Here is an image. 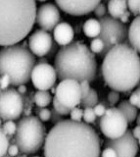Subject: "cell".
<instances>
[{
	"label": "cell",
	"mask_w": 140,
	"mask_h": 157,
	"mask_svg": "<svg viewBox=\"0 0 140 157\" xmlns=\"http://www.w3.org/2000/svg\"><path fill=\"white\" fill-rule=\"evenodd\" d=\"M43 149L47 157L101 155L97 132L87 123L74 120H62L55 124L45 136Z\"/></svg>",
	"instance_id": "1"
},
{
	"label": "cell",
	"mask_w": 140,
	"mask_h": 157,
	"mask_svg": "<svg viewBox=\"0 0 140 157\" xmlns=\"http://www.w3.org/2000/svg\"><path fill=\"white\" fill-rule=\"evenodd\" d=\"M106 85L119 92L132 90L140 83V57L128 42L119 43L104 55L101 66Z\"/></svg>",
	"instance_id": "2"
},
{
	"label": "cell",
	"mask_w": 140,
	"mask_h": 157,
	"mask_svg": "<svg viewBox=\"0 0 140 157\" xmlns=\"http://www.w3.org/2000/svg\"><path fill=\"white\" fill-rule=\"evenodd\" d=\"M36 0H0V46L22 41L35 26Z\"/></svg>",
	"instance_id": "3"
},
{
	"label": "cell",
	"mask_w": 140,
	"mask_h": 157,
	"mask_svg": "<svg viewBox=\"0 0 140 157\" xmlns=\"http://www.w3.org/2000/svg\"><path fill=\"white\" fill-rule=\"evenodd\" d=\"M54 68L60 81L73 78L93 82L97 73V62L94 53L81 41H72L57 52Z\"/></svg>",
	"instance_id": "4"
},
{
	"label": "cell",
	"mask_w": 140,
	"mask_h": 157,
	"mask_svg": "<svg viewBox=\"0 0 140 157\" xmlns=\"http://www.w3.org/2000/svg\"><path fill=\"white\" fill-rule=\"evenodd\" d=\"M36 63L35 54L24 44H13L0 49V76L10 77L11 86L26 85Z\"/></svg>",
	"instance_id": "5"
},
{
	"label": "cell",
	"mask_w": 140,
	"mask_h": 157,
	"mask_svg": "<svg viewBox=\"0 0 140 157\" xmlns=\"http://www.w3.org/2000/svg\"><path fill=\"white\" fill-rule=\"evenodd\" d=\"M15 135V140L20 151L26 154H35L44 144L45 127L38 117L25 116L17 124Z\"/></svg>",
	"instance_id": "6"
},
{
	"label": "cell",
	"mask_w": 140,
	"mask_h": 157,
	"mask_svg": "<svg viewBox=\"0 0 140 157\" xmlns=\"http://www.w3.org/2000/svg\"><path fill=\"white\" fill-rule=\"evenodd\" d=\"M101 25V32L99 37L104 41V49L101 52V56H104L111 48L119 43L128 42L127 31L124 24H123L119 19L113 18L112 16H104L99 18Z\"/></svg>",
	"instance_id": "7"
},
{
	"label": "cell",
	"mask_w": 140,
	"mask_h": 157,
	"mask_svg": "<svg viewBox=\"0 0 140 157\" xmlns=\"http://www.w3.org/2000/svg\"><path fill=\"white\" fill-rule=\"evenodd\" d=\"M99 127L102 134L108 139H117L127 130L128 122L123 113L117 107H108L99 119Z\"/></svg>",
	"instance_id": "8"
},
{
	"label": "cell",
	"mask_w": 140,
	"mask_h": 157,
	"mask_svg": "<svg viewBox=\"0 0 140 157\" xmlns=\"http://www.w3.org/2000/svg\"><path fill=\"white\" fill-rule=\"evenodd\" d=\"M24 111L22 94L15 88L0 90V118L3 121L17 120Z\"/></svg>",
	"instance_id": "9"
},
{
	"label": "cell",
	"mask_w": 140,
	"mask_h": 157,
	"mask_svg": "<svg viewBox=\"0 0 140 157\" xmlns=\"http://www.w3.org/2000/svg\"><path fill=\"white\" fill-rule=\"evenodd\" d=\"M55 97L63 105L71 109L79 105L81 100L79 82L73 78L62 80L55 90Z\"/></svg>",
	"instance_id": "10"
},
{
	"label": "cell",
	"mask_w": 140,
	"mask_h": 157,
	"mask_svg": "<svg viewBox=\"0 0 140 157\" xmlns=\"http://www.w3.org/2000/svg\"><path fill=\"white\" fill-rule=\"evenodd\" d=\"M31 78L33 86L38 90H49L54 86L57 81L55 68L47 62H39L33 67Z\"/></svg>",
	"instance_id": "11"
},
{
	"label": "cell",
	"mask_w": 140,
	"mask_h": 157,
	"mask_svg": "<svg viewBox=\"0 0 140 157\" xmlns=\"http://www.w3.org/2000/svg\"><path fill=\"white\" fill-rule=\"evenodd\" d=\"M104 147H112L120 157H133L138 153V141L132 132L127 130L117 139H108L104 142Z\"/></svg>",
	"instance_id": "12"
},
{
	"label": "cell",
	"mask_w": 140,
	"mask_h": 157,
	"mask_svg": "<svg viewBox=\"0 0 140 157\" xmlns=\"http://www.w3.org/2000/svg\"><path fill=\"white\" fill-rule=\"evenodd\" d=\"M61 15L58 6L52 3L43 4L37 9L35 22L42 29L47 32L53 31L60 23Z\"/></svg>",
	"instance_id": "13"
},
{
	"label": "cell",
	"mask_w": 140,
	"mask_h": 157,
	"mask_svg": "<svg viewBox=\"0 0 140 157\" xmlns=\"http://www.w3.org/2000/svg\"><path fill=\"white\" fill-rule=\"evenodd\" d=\"M58 8L72 16H83L93 12L101 0H55Z\"/></svg>",
	"instance_id": "14"
},
{
	"label": "cell",
	"mask_w": 140,
	"mask_h": 157,
	"mask_svg": "<svg viewBox=\"0 0 140 157\" xmlns=\"http://www.w3.org/2000/svg\"><path fill=\"white\" fill-rule=\"evenodd\" d=\"M28 49L38 57L47 56L53 45L51 34L44 29H36L28 37Z\"/></svg>",
	"instance_id": "15"
},
{
	"label": "cell",
	"mask_w": 140,
	"mask_h": 157,
	"mask_svg": "<svg viewBox=\"0 0 140 157\" xmlns=\"http://www.w3.org/2000/svg\"><path fill=\"white\" fill-rule=\"evenodd\" d=\"M53 37H54L57 44L61 46L67 45L74 40V29L70 24L66 22L59 23L53 29Z\"/></svg>",
	"instance_id": "16"
},
{
	"label": "cell",
	"mask_w": 140,
	"mask_h": 157,
	"mask_svg": "<svg viewBox=\"0 0 140 157\" xmlns=\"http://www.w3.org/2000/svg\"><path fill=\"white\" fill-rule=\"evenodd\" d=\"M127 39L131 47L140 53V16L135 17L130 24L127 31Z\"/></svg>",
	"instance_id": "17"
},
{
	"label": "cell",
	"mask_w": 140,
	"mask_h": 157,
	"mask_svg": "<svg viewBox=\"0 0 140 157\" xmlns=\"http://www.w3.org/2000/svg\"><path fill=\"white\" fill-rule=\"evenodd\" d=\"M107 10L110 16L119 19L127 10V0H109Z\"/></svg>",
	"instance_id": "18"
},
{
	"label": "cell",
	"mask_w": 140,
	"mask_h": 157,
	"mask_svg": "<svg viewBox=\"0 0 140 157\" xmlns=\"http://www.w3.org/2000/svg\"><path fill=\"white\" fill-rule=\"evenodd\" d=\"M83 33L86 36L88 37H97L99 36L100 32H101V25L99 20L96 19H88L86 20L83 24Z\"/></svg>",
	"instance_id": "19"
},
{
	"label": "cell",
	"mask_w": 140,
	"mask_h": 157,
	"mask_svg": "<svg viewBox=\"0 0 140 157\" xmlns=\"http://www.w3.org/2000/svg\"><path fill=\"white\" fill-rule=\"evenodd\" d=\"M118 108L123 113V115L127 118L128 124H131L135 121L137 116V107L132 105L128 100H123L119 103Z\"/></svg>",
	"instance_id": "20"
},
{
	"label": "cell",
	"mask_w": 140,
	"mask_h": 157,
	"mask_svg": "<svg viewBox=\"0 0 140 157\" xmlns=\"http://www.w3.org/2000/svg\"><path fill=\"white\" fill-rule=\"evenodd\" d=\"M33 100L38 107H47L52 102V96L48 90H37Z\"/></svg>",
	"instance_id": "21"
},
{
	"label": "cell",
	"mask_w": 140,
	"mask_h": 157,
	"mask_svg": "<svg viewBox=\"0 0 140 157\" xmlns=\"http://www.w3.org/2000/svg\"><path fill=\"white\" fill-rule=\"evenodd\" d=\"M99 101L98 99V94H97V91L93 88H91L90 91L88 92V94L84 96L83 98H81L79 105L83 106V108L85 107H93L95 104H97Z\"/></svg>",
	"instance_id": "22"
},
{
	"label": "cell",
	"mask_w": 140,
	"mask_h": 157,
	"mask_svg": "<svg viewBox=\"0 0 140 157\" xmlns=\"http://www.w3.org/2000/svg\"><path fill=\"white\" fill-rule=\"evenodd\" d=\"M9 147L8 136L3 132L2 128H0V156L6 155Z\"/></svg>",
	"instance_id": "23"
},
{
	"label": "cell",
	"mask_w": 140,
	"mask_h": 157,
	"mask_svg": "<svg viewBox=\"0 0 140 157\" xmlns=\"http://www.w3.org/2000/svg\"><path fill=\"white\" fill-rule=\"evenodd\" d=\"M104 46H105L104 41L99 36L94 37V39H92L90 42V50L96 54H100L102 52Z\"/></svg>",
	"instance_id": "24"
},
{
	"label": "cell",
	"mask_w": 140,
	"mask_h": 157,
	"mask_svg": "<svg viewBox=\"0 0 140 157\" xmlns=\"http://www.w3.org/2000/svg\"><path fill=\"white\" fill-rule=\"evenodd\" d=\"M52 103H53V108L58 112L60 113L61 115L63 116H67V115H70V112H71V108L67 107L65 105H63L62 103L57 99L56 97H54L52 99Z\"/></svg>",
	"instance_id": "25"
},
{
	"label": "cell",
	"mask_w": 140,
	"mask_h": 157,
	"mask_svg": "<svg viewBox=\"0 0 140 157\" xmlns=\"http://www.w3.org/2000/svg\"><path fill=\"white\" fill-rule=\"evenodd\" d=\"M83 119L87 124H92L97 119V116L95 115L93 107H85L83 109Z\"/></svg>",
	"instance_id": "26"
},
{
	"label": "cell",
	"mask_w": 140,
	"mask_h": 157,
	"mask_svg": "<svg viewBox=\"0 0 140 157\" xmlns=\"http://www.w3.org/2000/svg\"><path fill=\"white\" fill-rule=\"evenodd\" d=\"M2 130L7 136H13L15 135L17 130V125L15 124L14 120H8L5 121V123L2 126Z\"/></svg>",
	"instance_id": "27"
},
{
	"label": "cell",
	"mask_w": 140,
	"mask_h": 157,
	"mask_svg": "<svg viewBox=\"0 0 140 157\" xmlns=\"http://www.w3.org/2000/svg\"><path fill=\"white\" fill-rule=\"evenodd\" d=\"M37 116L42 122L50 121L51 118V110L47 109L45 107H39V109L37 110Z\"/></svg>",
	"instance_id": "28"
},
{
	"label": "cell",
	"mask_w": 140,
	"mask_h": 157,
	"mask_svg": "<svg viewBox=\"0 0 140 157\" xmlns=\"http://www.w3.org/2000/svg\"><path fill=\"white\" fill-rule=\"evenodd\" d=\"M70 115H71V120L81 121L83 120V109H81V108L76 106V107L71 109Z\"/></svg>",
	"instance_id": "29"
},
{
	"label": "cell",
	"mask_w": 140,
	"mask_h": 157,
	"mask_svg": "<svg viewBox=\"0 0 140 157\" xmlns=\"http://www.w3.org/2000/svg\"><path fill=\"white\" fill-rule=\"evenodd\" d=\"M139 6L140 0H127V9L135 16L139 15Z\"/></svg>",
	"instance_id": "30"
},
{
	"label": "cell",
	"mask_w": 140,
	"mask_h": 157,
	"mask_svg": "<svg viewBox=\"0 0 140 157\" xmlns=\"http://www.w3.org/2000/svg\"><path fill=\"white\" fill-rule=\"evenodd\" d=\"M107 100L110 103L111 106H114L116 105L120 100V92L117 90H112V91H110L108 93V96H107Z\"/></svg>",
	"instance_id": "31"
},
{
	"label": "cell",
	"mask_w": 140,
	"mask_h": 157,
	"mask_svg": "<svg viewBox=\"0 0 140 157\" xmlns=\"http://www.w3.org/2000/svg\"><path fill=\"white\" fill-rule=\"evenodd\" d=\"M93 12H94L95 16L97 18H102V17L106 16V13H107V7H106L105 4L100 2L97 6L94 8Z\"/></svg>",
	"instance_id": "32"
},
{
	"label": "cell",
	"mask_w": 140,
	"mask_h": 157,
	"mask_svg": "<svg viewBox=\"0 0 140 157\" xmlns=\"http://www.w3.org/2000/svg\"><path fill=\"white\" fill-rule=\"evenodd\" d=\"M90 82L83 80L79 82V86H80V91H81V98H83L88 94V92L90 91Z\"/></svg>",
	"instance_id": "33"
},
{
	"label": "cell",
	"mask_w": 140,
	"mask_h": 157,
	"mask_svg": "<svg viewBox=\"0 0 140 157\" xmlns=\"http://www.w3.org/2000/svg\"><path fill=\"white\" fill-rule=\"evenodd\" d=\"M9 86H11L10 77L8 75H1V78H0V90H6Z\"/></svg>",
	"instance_id": "34"
},
{
	"label": "cell",
	"mask_w": 140,
	"mask_h": 157,
	"mask_svg": "<svg viewBox=\"0 0 140 157\" xmlns=\"http://www.w3.org/2000/svg\"><path fill=\"white\" fill-rule=\"evenodd\" d=\"M106 109H107V107H106L103 103H97V104H95L93 106V110H94L95 115L99 118L104 114Z\"/></svg>",
	"instance_id": "35"
},
{
	"label": "cell",
	"mask_w": 140,
	"mask_h": 157,
	"mask_svg": "<svg viewBox=\"0 0 140 157\" xmlns=\"http://www.w3.org/2000/svg\"><path fill=\"white\" fill-rule=\"evenodd\" d=\"M63 115H61L60 113H58L54 108L51 110V118H50V121L53 123V124H57L58 122H60L63 120V118H62Z\"/></svg>",
	"instance_id": "36"
},
{
	"label": "cell",
	"mask_w": 140,
	"mask_h": 157,
	"mask_svg": "<svg viewBox=\"0 0 140 157\" xmlns=\"http://www.w3.org/2000/svg\"><path fill=\"white\" fill-rule=\"evenodd\" d=\"M7 153L10 155V156H16V155H19L20 153V148H19V146L17 145V144H9V147H8V150H7Z\"/></svg>",
	"instance_id": "37"
},
{
	"label": "cell",
	"mask_w": 140,
	"mask_h": 157,
	"mask_svg": "<svg viewBox=\"0 0 140 157\" xmlns=\"http://www.w3.org/2000/svg\"><path fill=\"white\" fill-rule=\"evenodd\" d=\"M102 156H105V157H116L118 156L117 152H116V150L114 148H112V147H105V149L102 151Z\"/></svg>",
	"instance_id": "38"
},
{
	"label": "cell",
	"mask_w": 140,
	"mask_h": 157,
	"mask_svg": "<svg viewBox=\"0 0 140 157\" xmlns=\"http://www.w3.org/2000/svg\"><path fill=\"white\" fill-rule=\"evenodd\" d=\"M130 103H131L132 105H134V106H136L137 107V104H138V95H137V93L136 92H133V93H131V95H130V97H129V100H128Z\"/></svg>",
	"instance_id": "39"
},
{
	"label": "cell",
	"mask_w": 140,
	"mask_h": 157,
	"mask_svg": "<svg viewBox=\"0 0 140 157\" xmlns=\"http://www.w3.org/2000/svg\"><path fill=\"white\" fill-rule=\"evenodd\" d=\"M129 16H130V12L128 11V10H127L122 16H120L119 18V20L120 22H122L123 24H125V23H127L128 22V20H129Z\"/></svg>",
	"instance_id": "40"
},
{
	"label": "cell",
	"mask_w": 140,
	"mask_h": 157,
	"mask_svg": "<svg viewBox=\"0 0 140 157\" xmlns=\"http://www.w3.org/2000/svg\"><path fill=\"white\" fill-rule=\"evenodd\" d=\"M17 90L18 92L20 93V94H26L28 90H27V86L25 85H20V86H18V88H17Z\"/></svg>",
	"instance_id": "41"
},
{
	"label": "cell",
	"mask_w": 140,
	"mask_h": 157,
	"mask_svg": "<svg viewBox=\"0 0 140 157\" xmlns=\"http://www.w3.org/2000/svg\"><path fill=\"white\" fill-rule=\"evenodd\" d=\"M132 132V134H133V136H134V137L135 139H138V137L140 136V126H136L133 129V131H131Z\"/></svg>",
	"instance_id": "42"
},
{
	"label": "cell",
	"mask_w": 140,
	"mask_h": 157,
	"mask_svg": "<svg viewBox=\"0 0 140 157\" xmlns=\"http://www.w3.org/2000/svg\"><path fill=\"white\" fill-rule=\"evenodd\" d=\"M135 92L137 93L138 95V104H137V108H139L140 109V86L136 88V90H135Z\"/></svg>",
	"instance_id": "43"
},
{
	"label": "cell",
	"mask_w": 140,
	"mask_h": 157,
	"mask_svg": "<svg viewBox=\"0 0 140 157\" xmlns=\"http://www.w3.org/2000/svg\"><path fill=\"white\" fill-rule=\"evenodd\" d=\"M136 124L138 125V126H140V114H137V116H136Z\"/></svg>",
	"instance_id": "44"
},
{
	"label": "cell",
	"mask_w": 140,
	"mask_h": 157,
	"mask_svg": "<svg viewBox=\"0 0 140 157\" xmlns=\"http://www.w3.org/2000/svg\"><path fill=\"white\" fill-rule=\"evenodd\" d=\"M0 128H2V119L0 118Z\"/></svg>",
	"instance_id": "45"
},
{
	"label": "cell",
	"mask_w": 140,
	"mask_h": 157,
	"mask_svg": "<svg viewBox=\"0 0 140 157\" xmlns=\"http://www.w3.org/2000/svg\"><path fill=\"white\" fill-rule=\"evenodd\" d=\"M137 141H138V144H139V146H140V136L137 139Z\"/></svg>",
	"instance_id": "46"
},
{
	"label": "cell",
	"mask_w": 140,
	"mask_h": 157,
	"mask_svg": "<svg viewBox=\"0 0 140 157\" xmlns=\"http://www.w3.org/2000/svg\"><path fill=\"white\" fill-rule=\"evenodd\" d=\"M37 1H40V2H44V1H46V0H37Z\"/></svg>",
	"instance_id": "47"
},
{
	"label": "cell",
	"mask_w": 140,
	"mask_h": 157,
	"mask_svg": "<svg viewBox=\"0 0 140 157\" xmlns=\"http://www.w3.org/2000/svg\"><path fill=\"white\" fill-rule=\"evenodd\" d=\"M139 16H140V6H139Z\"/></svg>",
	"instance_id": "48"
}]
</instances>
